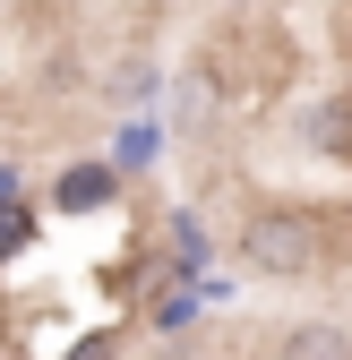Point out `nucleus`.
<instances>
[{
    "instance_id": "1",
    "label": "nucleus",
    "mask_w": 352,
    "mask_h": 360,
    "mask_svg": "<svg viewBox=\"0 0 352 360\" xmlns=\"http://www.w3.org/2000/svg\"><path fill=\"white\" fill-rule=\"evenodd\" d=\"M241 257L258 266V275H318V266L344 257V214H318V206H258L241 223Z\"/></svg>"
},
{
    "instance_id": "2",
    "label": "nucleus",
    "mask_w": 352,
    "mask_h": 360,
    "mask_svg": "<svg viewBox=\"0 0 352 360\" xmlns=\"http://www.w3.org/2000/svg\"><path fill=\"white\" fill-rule=\"evenodd\" d=\"M275 360H352V335H344V326H318V318H301V326H284Z\"/></svg>"
},
{
    "instance_id": "3",
    "label": "nucleus",
    "mask_w": 352,
    "mask_h": 360,
    "mask_svg": "<svg viewBox=\"0 0 352 360\" xmlns=\"http://www.w3.org/2000/svg\"><path fill=\"white\" fill-rule=\"evenodd\" d=\"M112 198V163H77L69 180H61V206L69 214H86V206H103Z\"/></svg>"
},
{
    "instance_id": "4",
    "label": "nucleus",
    "mask_w": 352,
    "mask_h": 360,
    "mask_svg": "<svg viewBox=\"0 0 352 360\" xmlns=\"http://www.w3.org/2000/svg\"><path fill=\"white\" fill-rule=\"evenodd\" d=\"M310 138H327V146H352V103H335L327 120H310Z\"/></svg>"
},
{
    "instance_id": "5",
    "label": "nucleus",
    "mask_w": 352,
    "mask_h": 360,
    "mask_svg": "<svg viewBox=\"0 0 352 360\" xmlns=\"http://www.w3.org/2000/svg\"><path fill=\"white\" fill-rule=\"evenodd\" d=\"M26 249V214H0V257H18Z\"/></svg>"
},
{
    "instance_id": "6",
    "label": "nucleus",
    "mask_w": 352,
    "mask_h": 360,
    "mask_svg": "<svg viewBox=\"0 0 352 360\" xmlns=\"http://www.w3.org/2000/svg\"><path fill=\"white\" fill-rule=\"evenodd\" d=\"M112 352H120V343H112V335H86V343H77V352H69V360H112Z\"/></svg>"
},
{
    "instance_id": "7",
    "label": "nucleus",
    "mask_w": 352,
    "mask_h": 360,
    "mask_svg": "<svg viewBox=\"0 0 352 360\" xmlns=\"http://www.w3.org/2000/svg\"><path fill=\"white\" fill-rule=\"evenodd\" d=\"M232 9H258V0H232Z\"/></svg>"
}]
</instances>
